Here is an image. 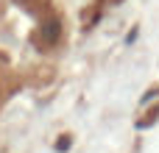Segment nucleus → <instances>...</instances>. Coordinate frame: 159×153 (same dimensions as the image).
I'll list each match as a JSON object with an SVG mask.
<instances>
[{"label": "nucleus", "mask_w": 159, "mask_h": 153, "mask_svg": "<svg viewBox=\"0 0 159 153\" xmlns=\"http://www.w3.org/2000/svg\"><path fill=\"white\" fill-rule=\"evenodd\" d=\"M61 17H48V20H39V25L34 28L31 33V45L36 50H53L59 42H61Z\"/></svg>", "instance_id": "nucleus-1"}, {"label": "nucleus", "mask_w": 159, "mask_h": 153, "mask_svg": "<svg viewBox=\"0 0 159 153\" xmlns=\"http://www.w3.org/2000/svg\"><path fill=\"white\" fill-rule=\"evenodd\" d=\"M20 84H22V78H20V72L11 67V61H8V56L0 50V109L6 106V100L20 89Z\"/></svg>", "instance_id": "nucleus-2"}, {"label": "nucleus", "mask_w": 159, "mask_h": 153, "mask_svg": "<svg viewBox=\"0 0 159 153\" xmlns=\"http://www.w3.org/2000/svg\"><path fill=\"white\" fill-rule=\"evenodd\" d=\"M20 3L28 14H34L36 20H48V17H56V8H53V0H14Z\"/></svg>", "instance_id": "nucleus-3"}]
</instances>
